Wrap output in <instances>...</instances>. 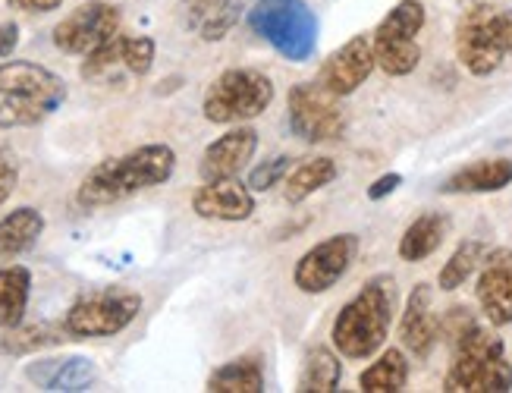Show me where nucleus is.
I'll return each instance as SVG.
<instances>
[{
  "mask_svg": "<svg viewBox=\"0 0 512 393\" xmlns=\"http://www.w3.org/2000/svg\"><path fill=\"white\" fill-rule=\"evenodd\" d=\"M176 170V151L164 142H148L117 158H104L85 173L76 189V205L98 211L126 202L132 195L164 186Z\"/></svg>",
  "mask_w": 512,
  "mask_h": 393,
  "instance_id": "obj_1",
  "label": "nucleus"
},
{
  "mask_svg": "<svg viewBox=\"0 0 512 393\" xmlns=\"http://www.w3.org/2000/svg\"><path fill=\"white\" fill-rule=\"evenodd\" d=\"M396 299V280L390 274L371 277L333 318V349L346 359H371L390 337Z\"/></svg>",
  "mask_w": 512,
  "mask_h": 393,
  "instance_id": "obj_2",
  "label": "nucleus"
},
{
  "mask_svg": "<svg viewBox=\"0 0 512 393\" xmlns=\"http://www.w3.org/2000/svg\"><path fill=\"white\" fill-rule=\"evenodd\" d=\"M66 101V82L41 63H0V129H26L54 117Z\"/></svg>",
  "mask_w": 512,
  "mask_h": 393,
  "instance_id": "obj_3",
  "label": "nucleus"
},
{
  "mask_svg": "<svg viewBox=\"0 0 512 393\" xmlns=\"http://www.w3.org/2000/svg\"><path fill=\"white\" fill-rule=\"evenodd\" d=\"M450 393H509L512 365L506 362V343L491 327L475 324L453 343V365L443 378Z\"/></svg>",
  "mask_w": 512,
  "mask_h": 393,
  "instance_id": "obj_4",
  "label": "nucleus"
},
{
  "mask_svg": "<svg viewBox=\"0 0 512 393\" xmlns=\"http://www.w3.org/2000/svg\"><path fill=\"white\" fill-rule=\"evenodd\" d=\"M246 23L289 63H305L318 51L321 26L305 0H255Z\"/></svg>",
  "mask_w": 512,
  "mask_h": 393,
  "instance_id": "obj_5",
  "label": "nucleus"
},
{
  "mask_svg": "<svg viewBox=\"0 0 512 393\" xmlns=\"http://www.w3.org/2000/svg\"><path fill=\"white\" fill-rule=\"evenodd\" d=\"M512 54V10L478 4L459 19L456 57L472 76H494Z\"/></svg>",
  "mask_w": 512,
  "mask_h": 393,
  "instance_id": "obj_6",
  "label": "nucleus"
},
{
  "mask_svg": "<svg viewBox=\"0 0 512 393\" xmlns=\"http://www.w3.org/2000/svg\"><path fill=\"white\" fill-rule=\"evenodd\" d=\"M274 101V82L267 73L252 67L224 70L205 92L202 114L208 123L217 126H236L261 117Z\"/></svg>",
  "mask_w": 512,
  "mask_h": 393,
  "instance_id": "obj_7",
  "label": "nucleus"
},
{
  "mask_svg": "<svg viewBox=\"0 0 512 393\" xmlns=\"http://www.w3.org/2000/svg\"><path fill=\"white\" fill-rule=\"evenodd\" d=\"M142 312V296L123 290V287H107L79 296L63 315V327L73 340H104L117 337L126 327L139 318Z\"/></svg>",
  "mask_w": 512,
  "mask_h": 393,
  "instance_id": "obj_8",
  "label": "nucleus"
},
{
  "mask_svg": "<svg viewBox=\"0 0 512 393\" xmlns=\"http://www.w3.org/2000/svg\"><path fill=\"white\" fill-rule=\"evenodd\" d=\"M425 19L428 13L421 7V0H399L381 23H377L371 45H374L377 67L387 76H409L418 70L421 63L418 35L425 29Z\"/></svg>",
  "mask_w": 512,
  "mask_h": 393,
  "instance_id": "obj_9",
  "label": "nucleus"
},
{
  "mask_svg": "<svg viewBox=\"0 0 512 393\" xmlns=\"http://www.w3.org/2000/svg\"><path fill=\"white\" fill-rule=\"evenodd\" d=\"M286 120L293 136H299L308 145L318 142H333L343 136L346 129V117L337 107V98H333L327 89H321L318 82H299L289 89V101H286Z\"/></svg>",
  "mask_w": 512,
  "mask_h": 393,
  "instance_id": "obj_10",
  "label": "nucleus"
},
{
  "mask_svg": "<svg viewBox=\"0 0 512 393\" xmlns=\"http://www.w3.org/2000/svg\"><path fill=\"white\" fill-rule=\"evenodd\" d=\"M120 26H123V13L117 4L88 0V4L76 7L73 13H66L54 26V45L60 54L88 57L101 45H107L114 35H120Z\"/></svg>",
  "mask_w": 512,
  "mask_h": 393,
  "instance_id": "obj_11",
  "label": "nucleus"
},
{
  "mask_svg": "<svg viewBox=\"0 0 512 393\" xmlns=\"http://www.w3.org/2000/svg\"><path fill=\"white\" fill-rule=\"evenodd\" d=\"M355 255H359V236L333 233L296 261L293 283L305 296H321L349 274V268L355 265Z\"/></svg>",
  "mask_w": 512,
  "mask_h": 393,
  "instance_id": "obj_12",
  "label": "nucleus"
},
{
  "mask_svg": "<svg viewBox=\"0 0 512 393\" xmlns=\"http://www.w3.org/2000/svg\"><path fill=\"white\" fill-rule=\"evenodd\" d=\"M377 67L374 45L368 35H352L343 48L333 51L318 70V85L327 89L333 98H346L352 92H359L368 82V76Z\"/></svg>",
  "mask_w": 512,
  "mask_h": 393,
  "instance_id": "obj_13",
  "label": "nucleus"
},
{
  "mask_svg": "<svg viewBox=\"0 0 512 393\" xmlns=\"http://www.w3.org/2000/svg\"><path fill=\"white\" fill-rule=\"evenodd\" d=\"M255 151H258V129H252L246 123H236L230 133L217 136L205 148L202 161H198V173H202L205 183L236 180L255 158Z\"/></svg>",
  "mask_w": 512,
  "mask_h": 393,
  "instance_id": "obj_14",
  "label": "nucleus"
},
{
  "mask_svg": "<svg viewBox=\"0 0 512 393\" xmlns=\"http://www.w3.org/2000/svg\"><path fill=\"white\" fill-rule=\"evenodd\" d=\"M475 296L484 318L494 327L512 324V249L484 252Z\"/></svg>",
  "mask_w": 512,
  "mask_h": 393,
  "instance_id": "obj_15",
  "label": "nucleus"
},
{
  "mask_svg": "<svg viewBox=\"0 0 512 393\" xmlns=\"http://www.w3.org/2000/svg\"><path fill=\"white\" fill-rule=\"evenodd\" d=\"M192 211L205 221H224V224H239L249 221L255 214V192L249 183L242 186L236 180H214L192 192Z\"/></svg>",
  "mask_w": 512,
  "mask_h": 393,
  "instance_id": "obj_16",
  "label": "nucleus"
},
{
  "mask_svg": "<svg viewBox=\"0 0 512 393\" xmlns=\"http://www.w3.org/2000/svg\"><path fill=\"white\" fill-rule=\"evenodd\" d=\"M431 296L434 293L428 283H418L406 299L403 318H399V337H403V346L418 359H428L437 337H440V321L431 315Z\"/></svg>",
  "mask_w": 512,
  "mask_h": 393,
  "instance_id": "obj_17",
  "label": "nucleus"
},
{
  "mask_svg": "<svg viewBox=\"0 0 512 393\" xmlns=\"http://www.w3.org/2000/svg\"><path fill=\"white\" fill-rule=\"evenodd\" d=\"M249 0H183V23L202 41L227 38L246 13Z\"/></svg>",
  "mask_w": 512,
  "mask_h": 393,
  "instance_id": "obj_18",
  "label": "nucleus"
},
{
  "mask_svg": "<svg viewBox=\"0 0 512 393\" xmlns=\"http://www.w3.org/2000/svg\"><path fill=\"white\" fill-rule=\"evenodd\" d=\"M26 378L41 390H88L98 378V368L85 356L38 359L26 365Z\"/></svg>",
  "mask_w": 512,
  "mask_h": 393,
  "instance_id": "obj_19",
  "label": "nucleus"
},
{
  "mask_svg": "<svg viewBox=\"0 0 512 393\" xmlns=\"http://www.w3.org/2000/svg\"><path fill=\"white\" fill-rule=\"evenodd\" d=\"M512 183V158H484L475 164H465L453 177L440 186L447 195H484L500 192Z\"/></svg>",
  "mask_w": 512,
  "mask_h": 393,
  "instance_id": "obj_20",
  "label": "nucleus"
},
{
  "mask_svg": "<svg viewBox=\"0 0 512 393\" xmlns=\"http://www.w3.org/2000/svg\"><path fill=\"white\" fill-rule=\"evenodd\" d=\"M44 233V214L32 205H22L0 217V261H13L35 249Z\"/></svg>",
  "mask_w": 512,
  "mask_h": 393,
  "instance_id": "obj_21",
  "label": "nucleus"
},
{
  "mask_svg": "<svg viewBox=\"0 0 512 393\" xmlns=\"http://www.w3.org/2000/svg\"><path fill=\"white\" fill-rule=\"evenodd\" d=\"M447 230H450V217L447 214H440V211L418 214L415 221L406 227L403 239H399V258L409 261V265H418V261L431 258L443 246Z\"/></svg>",
  "mask_w": 512,
  "mask_h": 393,
  "instance_id": "obj_22",
  "label": "nucleus"
},
{
  "mask_svg": "<svg viewBox=\"0 0 512 393\" xmlns=\"http://www.w3.org/2000/svg\"><path fill=\"white\" fill-rule=\"evenodd\" d=\"M337 161L333 158H305L299 167H293L283 180V199L289 205H302L305 199H311L315 192H321L324 186H330L337 180Z\"/></svg>",
  "mask_w": 512,
  "mask_h": 393,
  "instance_id": "obj_23",
  "label": "nucleus"
},
{
  "mask_svg": "<svg viewBox=\"0 0 512 393\" xmlns=\"http://www.w3.org/2000/svg\"><path fill=\"white\" fill-rule=\"evenodd\" d=\"M29 296H32V271L22 265L0 268V327L10 331L19 327L29 309Z\"/></svg>",
  "mask_w": 512,
  "mask_h": 393,
  "instance_id": "obj_24",
  "label": "nucleus"
},
{
  "mask_svg": "<svg viewBox=\"0 0 512 393\" xmlns=\"http://www.w3.org/2000/svg\"><path fill=\"white\" fill-rule=\"evenodd\" d=\"M409 384V359L403 349H384L381 359L371 362L362 375H359V387L365 393H399Z\"/></svg>",
  "mask_w": 512,
  "mask_h": 393,
  "instance_id": "obj_25",
  "label": "nucleus"
},
{
  "mask_svg": "<svg viewBox=\"0 0 512 393\" xmlns=\"http://www.w3.org/2000/svg\"><path fill=\"white\" fill-rule=\"evenodd\" d=\"M208 390L211 393H261V390H267L264 387V368L252 356L230 359V362H224L220 368L211 371Z\"/></svg>",
  "mask_w": 512,
  "mask_h": 393,
  "instance_id": "obj_26",
  "label": "nucleus"
},
{
  "mask_svg": "<svg viewBox=\"0 0 512 393\" xmlns=\"http://www.w3.org/2000/svg\"><path fill=\"white\" fill-rule=\"evenodd\" d=\"M340 378H343V365H340L337 353H333L330 346H315V349H308L296 390L333 393V390H340Z\"/></svg>",
  "mask_w": 512,
  "mask_h": 393,
  "instance_id": "obj_27",
  "label": "nucleus"
},
{
  "mask_svg": "<svg viewBox=\"0 0 512 393\" xmlns=\"http://www.w3.org/2000/svg\"><path fill=\"white\" fill-rule=\"evenodd\" d=\"M63 340H73L66 334V327H51V324H29V327H10L7 337L0 340V349L10 356H29L38 353V349L48 346H60Z\"/></svg>",
  "mask_w": 512,
  "mask_h": 393,
  "instance_id": "obj_28",
  "label": "nucleus"
},
{
  "mask_svg": "<svg viewBox=\"0 0 512 393\" xmlns=\"http://www.w3.org/2000/svg\"><path fill=\"white\" fill-rule=\"evenodd\" d=\"M484 261V246L478 243V239H465V243L456 246V252L450 255V261H443V268L437 274V287L443 293H453L459 290L465 280H469Z\"/></svg>",
  "mask_w": 512,
  "mask_h": 393,
  "instance_id": "obj_29",
  "label": "nucleus"
},
{
  "mask_svg": "<svg viewBox=\"0 0 512 393\" xmlns=\"http://www.w3.org/2000/svg\"><path fill=\"white\" fill-rule=\"evenodd\" d=\"M154 51H158L154 38H148V35H123V63H126V73L132 79L148 76L151 67H154Z\"/></svg>",
  "mask_w": 512,
  "mask_h": 393,
  "instance_id": "obj_30",
  "label": "nucleus"
},
{
  "mask_svg": "<svg viewBox=\"0 0 512 393\" xmlns=\"http://www.w3.org/2000/svg\"><path fill=\"white\" fill-rule=\"evenodd\" d=\"M293 170V158L289 155H277L271 161H264L258 164L252 173H249V189L252 192H267V189H274L286 180V173Z\"/></svg>",
  "mask_w": 512,
  "mask_h": 393,
  "instance_id": "obj_31",
  "label": "nucleus"
},
{
  "mask_svg": "<svg viewBox=\"0 0 512 393\" xmlns=\"http://www.w3.org/2000/svg\"><path fill=\"white\" fill-rule=\"evenodd\" d=\"M478 321L475 315L465 309V305H456V309H447V315H443L440 321V337H447L450 343H456L465 331H472Z\"/></svg>",
  "mask_w": 512,
  "mask_h": 393,
  "instance_id": "obj_32",
  "label": "nucleus"
},
{
  "mask_svg": "<svg viewBox=\"0 0 512 393\" xmlns=\"http://www.w3.org/2000/svg\"><path fill=\"white\" fill-rule=\"evenodd\" d=\"M16 186H19V164L7 148H0V205L10 202Z\"/></svg>",
  "mask_w": 512,
  "mask_h": 393,
  "instance_id": "obj_33",
  "label": "nucleus"
},
{
  "mask_svg": "<svg viewBox=\"0 0 512 393\" xmlns=\"http://www.w3.org/2000/svg\"><path fill=\"white\" fill-rule=\"evenodd\" d=\"M399 186H403V177H399V173H384V177H377L368 186V199L371 202H381V199H387V195H393Z\"/></svg>",
  "mask_w": 512,
  "mask_h": 393,
  "instance_id": "obj_34",
  "label": "nucleus"
},
{
  "mask_svg": "<svg viewBox=\"0 0 512 393\" xmlns=\"http://www.w3.org/2000/svg\"><path fill=\"white\" fill-rule=\"evenodd\" d=\"M19 13H54L63 7V0H7Z\"/></svg>",
  "mask_w": 512,
  "mask_h": 393,
  "instance_id": "obj_35",
  "label": "nucleus"
},
{
  "mask_svg": "<svg viewBox=\"0 0 512 393\" xmlns=\"http://www.w3.org/2000/svg\"><path fill=\"white\" fill-rule=\"evenodd\" d=\"M19 45V26L16 23H0V60H7Z\"/></svg>",
  "mask_w": 512,
  "mask_h": 393,
  "instance_id": "obj_36",
  "label": "nucleus"
}]
</instances>
